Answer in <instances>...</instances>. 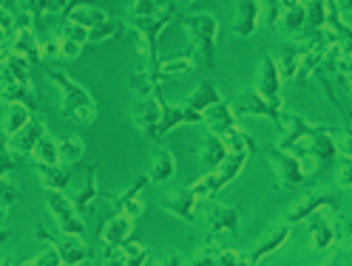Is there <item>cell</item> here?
Masks as SVG:
<instances>
[{"label":"cell","instance_id":"1","mask_svg":"<svg viewBox=\"0 0 352 266\" xmlns=\"http://www.w3.org/2000/svg\"><path fill=\"white\" fill-rule=\"evenodd\" d=\"M179 20V6L168 3L162 6L153 17H128V26L137 32V51L145 60V71L160 69V34Z\"/></svg>","mask_w":352,"mask_h":266},{"label":"cell","instance_id":"2","mask_svg":"<svg viewBox=\"0 0 352 266\" xmlns=\"http://www.w3.org/2000/svg\"><path fill=\"white\" fill-rule=\"evenodd\" d=\"M49 80L60 88V97H63V117H65V119L80 122V125H91V122H97V117H100V105L91 99V94H88L74 77H69V74L60 71V69H49Z\"/></svg>","mask_w":352,"mask_h":266},{"label":"cell","instance_id":"3","mask_svg":"<svg viewBox=\"0 0 352 266\" xmlns=\"http://www.w3.org/2000/svg\"><path fill=\"white\" fill-rule=\"evenodd\" d=\"M182 32L196 43L202 60L208 69H216V34H219V20L213 14H182L179 17Z\"/></svg>","mask_w":352,"mask_h":266},{"label":"cell","instance_id":"4","mask_svg":"<svg viewBox=\"0 0 352 266\" xmlns=\"http://www.w3.org/2000/svg\"><path fill=\"white\" fill-rule=\"evenodd\" d=\"M333 133H338L336 128H321V125H313L310 136H307L301 145H296L290 150V156H316L321 165H318V173L324 167H329L336 159H338V147H336V139Z\"/></svg>","mask_w":352,"mask_h":266},{"label":"cell","instance_id":"5","mask_svg":"<svg viewBox=\"0 0 352 266\" xmlns=\"http://www.w3.org/2000/svg\"><path fill=\"white\" fill-rule=\"evenodd\" d=\"M160 108H162V97L160 94L145 97V99H140V102H134L128 108L131 122H134L137 130L151 142H162V136H160Z\"/></svg>","mask_w":352,"mask_h":266},{"label":"cell","instance_id":"6","mask_svg":"<svg viewBox=\"0 0 352 266\" xmlns=\"http://www.w3.org/2000/svg\"><path fill=\"white\" fill-rule=\"evenodd\" d=\"M52 218H54V224L63 235H74V238H82L85 235V224H82V218L77 215V210L72 207V198L65 195V193H49V202H46Z\"/></svg>","mask_w":352,"mask_h":266},{"label":"cell","instance_id":"7","mask_svg":"<svg viewBox=\"0 0 352 266\" xmlns=\"http://www.w3.org/2000/svg\"><path fill=\"white\" fill-rule=\"evenodd\" d=\"M202 204V213L208 218V224H210V232H208V243L216 241L219 235H228V232H239V207H225V204H219L213 202V198H205Z\"/></svg>","mask_w":352,"mask_h":266},{"label":"cell","instance_id":"8","mask_svg":"<svg viewBox=\"0 0 352 266\" xmlns=\"http://www.w3.org/2000/svg\"><path fill=\"white\" fill-rule=\"evenodd\" d=\"M233 117H264L270 122H278L281 119V102H267L264 97H258L256 91H245L239 94L230 105Z\"/></svg>","mask_w":352,"mask_h":266},{"label":"cell","instance_id":"9","mask_svg":"<svg viewBox=\"0 0 352 266\" xmlns=\"http://www.w3.org/2000/svg\"><path fill=\"white\" fill-rule=\"evenodd\" d=\"M270 153V165H273V170H276V184L278 187H301L304 182H307V176H304V170H301V162H298V156H290V153H284V150H278V147H270L267 150Z\"/></svg>","mask_w":352,"mask_h":266},{"label":"cell","instance_id":"10","mask_svg":"<svg viewBox=\"0 0 352 266\" xmlns=\"http://www.w3.org/2000/svg\"><path fill=\"white\" fill-rule=\"evenodd\" d=\"M324 207L338 210V195H336L333 190H318V193H313V195L301 198V202L287 213V218H284V224H298V221H307V218L316 215V213H318V210H324Z\"/></svg>","mask_w":352,"mask_h":266},{"label":"cell","instance_id":"11","mask_svg":"<svg viewBox=\"0 0 352 266\" xmlns=\"http://www.w3.org/2000/svg\"><path fill=\"white\" fill-rule=\"evenodd\" d=\"M131 227H134V221L125 218L122 213L114 215V218H108L105 221V227L100 232V241H102V258H117V250H120V243H125L131 238Z\"/></svg>","mask_w":352,"mask_h":266},{"label":"cell","instance_id":"12","mask_svg":"<svg viewBox=\"0 0 352 266\" xmlns=\"http://www.w3.org/2000/svg\"><path fill=\"white\" fill-rule=\"evenodd\" d=\"M12 54H17V57H23L29 65H40V60H43V54H40V37L34 34V29L32 26H14V32H12V49H9Z\"/></svg>","mask_w":352,"mask_h":266},{"label":"cell","instance_id":"13","mask_svg":"<svg viewBox=\"0 0 352 266\" xmlns=\"http://www.w3.org/2000/svg\"><path fill=\"white\" fill-rule=\"evenodd\" d=\"M162 210L182 218V221H193L196 218V210H199V198L190 193V187H179L168 195H162Z\"/></svg>","mask_w":352,"mask_h":266},{"label":"cell","instance_id":"14","mask_svg":"<svg viewBox=\"0 0 352 266\" xmlns=\"http://www.w3.org/2000/svg\"><path fill=\"white\" fill-rule=\"evenodd\" d=\"M97 176H100V165H91V167L85 170V184H82V190H74L72 207L77 210V215H85V213H94V210H97V198H100Z\"/></svg>","mask_w":352,"mask_h":266},{"label":"cell","instance_id":"15","mask_svg":"<svg viewBox=\"0 0 352 266\" xmlns=\"http://www.w3.org/2000/svg\"><path fill=\"white\" fill-rule=\"evenodd\" d=\"M290 235H293V224H278V227H273L267 235H264L261 241H258V247L248 255V263L250 266H256V263H261L267 255H273V252H278L284 243L290 241Z\"/></svg>","mask_w":352,"mask_h":266},{"label":"cell","instance_id":"16","mask_svg":"<svg viewBox=\"0 0 352 266\" xmlns=\"http://www.w3.org/2000/svg\"><path fill=\"white\" fill-rule=\"evenodd\" d=\"M43 133H46V125L32 117V119H29L23 128H20L6 145H9V150L14 153V156H32V150H34V145L40 142Z\"/></svg>","mask_w":352,"mask_h":266},{"label":"cell","instance_id":"17","mask_svg":"<svg viewBox=\"0 0 352 266\" xmlns=\"http://www.w3.org/2000/svg\"><path fill=\"white\" fill-rule=\"evenodd\" d=\"M145 184H148V176H137V182L131 184L128 190H122L117 198H114V204H117V210L125 215V218H140L142 213H145V202H142V190H145Z\"/></svg>","mask_w":352,"mask_h":266},{"label":"cell","instance_id":"18","mask_svg":"<svg viewBox=\"0 0 352 266\" xmlns=\"http://www.w3.org/2000/svg\"><path fill=\"white\" fill-rule=\"evenodd\" d=\"M258 14H261V9H258V0H239L236 3V14H233V34L236 37H250V34H256V29H258Z\"/></svg>","mask_w":352,"mask_h":266},{"label":"cell","instance_id":"19","mask_svg":"<svg viewBox=\"0 0 352 266\" xmlns=\"http://www.w3.org/2000/svg\"><path fill=\"white\" fill-rule=\"evenodd\" d=\"M0 102H17V105H23L29 108L32 114H37L40 110V99L34 94V88L32 85H20V82H9V80H0Z\"/></svg>","mask_w":352,"mask_h":266},{"label":"cell","instance_id":"20","mask_svg":"<svg viewBox=\"0 0 352 266\" xmlns=\"http://www.w3.org/2000/svg\"><path fill=\"white\" fill-rule=\"evenodd\" d=\"M202 122L210 128V133H216V136H225V133H230L236 128V117H233V110H230V105L225 99L205 108L202 110Z\"/></svg>","mask_w":352,"mask_h":266},{"label":"cell","instance_id":"21","mask_svg":"<svg viewBox=\"0 0 352 266\" xmlns=\"http://www.w3.org/2000/svg\"><path fill=\"white\" fill-rule=\"evenodd\" d=\"M258 97L267 102H281V77H278V65L273 57H264L261 62V74H258Z\"/></svg>","mask_w":352,"mask_h":266},{"label":"cell","instance_id":"22","mask_svg":"<svg viewBox=\"0 0 352 266\" xmlns=\"http://www.w3.org/2000/svg\"><path fill=\"white\" fill-rule=\"evenodd\" d=\"M185 122H202V114H196V110L179 105V108H173V105H165L162 99V108H160V136L165 139V133H170L173 128H179Z\"/></svg>","mask_w":352,"mask_h":266},{"label":"cell","instance_id":"23","mask_svg":"<svg viewBox=\"0 0 352 266\" xmlns=\"http://www.w3.org/2000/svg\"><path fill=\"white\" fill-rule=\"evenodd\" d=\"M52 247L57 250L63 266H80V263H85L88 258H91V252H88L82 238H74V235H63L60 241H52Z\"/></svg>","mask_w":352,"mask_h":266},{"label":"cell","instance_id":"24","mask_svg":"<svg viewBox=\"0 0 352 266\" xmlns=\"http://www.w3.org/2000/svg\"><path fill=\"white\" fill-rule=\"evenodd\" d=\"M34 173L49 193H65L72 184V170L63 165H34Z\"/></svg>","mask_w":352,"mask_h":266},{"label":"cell","instance_id":"25","mask_svg":"<svg viewBox=\"0 0 352 266\" xmlns=\"http://www.w3.org/2000/svg\"><path fill=\"white\" fill-rule=\"evenodd\" d=\"M225 156H228V147H225V142L219 139L216 133H208V136L202 139V147H199V162H202L205 173L216 170L219 165L225 162Z\"/></svg>","mask_w":352,"mask_h":266},{"label":"cell","instance_id":"26","mask_svg":"<svg viewBox=\"0 0 352 266\" xmlns=\"http://www.w3.org/2000/svg\"><path fill=\"white\" fill-rule=\"evenodd\" d=\"M173 173H176V159H173V153L168 150V147H160V153L153 156V162H151V167H148V182H153V184H165V182H170L173 179Z\"/></svg>","mask_w":352,"mask_h":266},{"label":"cell","instance_id":"27","mask_svg":"<svg viewBox=\"0 0 352 266\" xmlns=\"http://www.w3.org/2000/svg\"><path fill=\"white\" fill-rule=\"evenodd\" d=\"M17 6L23 9L29 17H32V23L40 26L43 20H46V14H60L65 12V0H17Z\"/></svg>","mask_w":352,"mask_h":266},{"label":"cell","instance_id":"28","mask_svg":"<svg viewBox=\"0 0 352 266\" xmlns=\"http://www.w3.org/2000/svg\"><path fill=\"white\" fill-rule=\"evenodd\" d=\"M216 102H222V97H219V88H216V82H213V80H202L199 85L193 88V94L188 97L185 108L196 110V114H202L205 108H210V105H216Z\"/></svg>","mask_w":352,"mask_h":266},{"label":"cell","instance_id":"29","mask_svg":"<svg viewBox=\"0 0 352 266\" xmlns=\"http://www.w3.org/2000/svg\"><path fill=\"white\" fill-rule=\"evenodd\" d=\"M333 241H336V230L329 221H324L318 213L310 215V243H313V250L316 252H327L329 247H333Z\"/></svg>","mask_w":352,"mask_h":266},{"label":"cell","instance_id":"30","mask_svg":"<svg viewBox=\"0 0 352 266\" xmlns=\"http://www.w3.org/2000/svg\"><path fill=\"white\" fill-rule=\"evenodd\" d=\"M34 114L29 108H23V105H17V102H12V105H6V114H3V136L6 139H12L14 133L23 128L29 119H32Z\"/></svg>","mask_w":352,"mask_h":266},{"label":"cell","instance_id":"31","mask_svg":"<svg viewBox=\"0 0 352 266\" xmlns=\"http://www.w3.org/2000/svg\"><path fill=\"white\" fill-rule=\"evenodd\" d=\"M148 250L142 247V241H134V238H128L125 243H120V250H117V261L122 266H145L148 261Z\"/></svg>","mask_w":352,"mask_h":266},{"label":"cell","instance_id":"32","mask_svg":"<svg viewBox=\"0 0 352 266\" xmlns=\"http://www.w3.org/2000/svg\"><path fill=\"white\" fill-rule=\"evenodd\" d=\"M125 32V23L120 17H111L108 14L102 23H97L94 29H88V43H108V40H114Z\"/></svg>","mask_w":352,"mask_h":266},{"label":"cell","instance_id":"33","mask_svg":"<svg viewBox=\"0 0 352 266\" xmlns=\"http://www.w3.org/2000/svg\"><path fill=\"white\" fill-rule=\"evenodd\" d=\"M57 156L63 165H77L85 156V142L80 136H65L57 142Z\"/></svg>","mask_w":352,"mask_h":266},{"label":"cell","instance_id":"34","mask_svg":"<svg viewBox=\"0 0 352 266\" xmlns=\"http://www.w3.org/2000/svg\"><path fill=\"white\" fill-rule=\"evenodd\" d=\"M105 17H108V12L97 9V3H94V6H77V9L69 14V23H77V26H82V29H94L97 23H102Z\"/></svg>","mask_w":352,"mask_h":266},{"label":"cell","instance_id":"35","mask_svg":"<svg viewBox=\"0 0 352 266\" xmlns=\"http://www.w3.org/2000/svg\"><path fill=\"white\" fill-rule=\"evenodd\" d=\"M32 156H34V165H60V156H57V142H54L52 136H46V133H43L40 142L34 145Z\"/></svg>","mask_w":352,"mask_h":266},{"label":"cell","instance_id":"36","mask_svg":"<svg viewBox=\"0 0 352 266\" xmlns=\"http://www.w3.org/2000/svg\"><path fill=\"white\" fill-rule=\"evenodd\" d=\"M278 26L281 32H287V34H304V3L296 6V9H287V12H281V20H278Z\"/></svg>","mask_w":352,"mask_h":266},{"label":"cell","instance_id":"37","mask_svg":"<svg viewBox=\"0 0 352 266\" xmlns=\"http://www.w3.org/2000/svg\"><path fill=\"white\" fill-rule=\"evenodd\" d=\"M128 85H131V91H134L137 97H153V94H160V85H153V80L148 77V71H134L128 77Z\"/></svg>","mask_w":352,"mask_h":266},{"label":"cell","instance_id":"38","mask_svg":"<svg viewBox=\"0 0 352 266\" xmlns=\"http://www.w3.org/2000/svg\"><path fill=\"white\" fill-rule=\"evenodd\" d=\"M298 57H301V51L298 49H284V54H281V60L276 62L278 65V77H284V80H296V71H298Z\"/></svg>","mask_w":352,"mask_h":266},{"label":"cell","instance_id":"39","mask_svg":"<svg viewBox=\"0 0 352 266\" xmlns=\"http://www.w3.org/2000/svg\"><path fill=\"white\" fill-rule=\"evenodd\" d=\"M20 198H23L20 187H17L12 179H6V176H0V204H3V207H12V204L20 202Z\"/></svg>","mask_w":352,"mask_h":266},{"label":"cell","instance_id":"40","mask_svg":"<svg viewBox=\"0 0 352 266\" xmlns=\"http://www.w3.org/2000/svg\"><path fill=\"white\" fill-rule=\"evenodd\" d=\"M17 170V159H14V153L9 150V145H6V136H0V176H9Z\"/></svg>","mask_w":352,"mask_h":266},{"label":"cell","instance_id":"41","mask_svg":"<svg viewBox=\"0 0 352 266\" xmlns=\"http://www.w3.org/2000/svg\"><path fill=\"white\" fill-rule=\"evenodd\" d=\"M162 6L157 3V0H134L131 3V12H128V17H153Z\"/></svg>","mask_w":352,"mask_h":266},{"label":"cell","instance_id":"42","mask_svg":"<svg viewBox=\"0 0 352 266\" xmlns=\"http://www.w3.org/2000/svg\"><path fill=\"white\" fill-rule=\"evenodd\" d=\"M57 49H60V57H65V60H77L80 54H82V43H77V40H72V37H57Z\"/></svg>","mask_w":352,"mask_h":266},{"label":"cell","instance_id":"43","mask_svg":"<svg viewBox=\"0 0 352 266\" xmlns=\"http://www.w3.org/2000/svg\"><path fill=\"white\" fill-rule=\"evenodd\" d=\"M23 266H63V261H60V255H57V250L52 247V243H49V247L46 250H43L34 261H26Z\"/></svg>","mask_w":352,"mask_h":266},{"label":"cell","instance_id":"44","mask_svg":"<svg viewBox=\"0 0 352 266\" xmlns=\"http://www.w3.org/2000/svg\"><path fill=\"white\" fill-rule=\"evenodd\" d=\"M296 6H301V0H270V26H276L278 12H287Z\"/></svg>","mask_w":352,"mask_h":266},{"label":"cell","instance_id":"45","mask_svg":"<svg viewBox=\"0 0 352 266\" xmlns=\"http://www.w3.org/2000/svg\"><path fill=\"white\" fill-rule=\"evenodd\" d=\"M216 252H219V247H210L208 243V247L190 261V266H216Z\"/></svg>","mask_w":352,"mask_h":266},{"label":"cell","instance_id":"46","mask_svg":"<svg viewBox=\"0 0 352 266\" xmlns=\"http://www.w3.org/2000/svg\"><path fill=\"white\" fill-rule=\"evenodd\" d=\"M63 37H72V40H77V43H88V29H82V26H77V23H65L63 26Z\"/></svg>","mask_w":352,"mask_h":266},{"label":"cell","instance_id":"47","mask_svg":"<svg viewBox=\"0 0 352 266\" xmlns=\"http://www.w3.org/2000/svg\"><path fill=\"white\" fill-rule=\"evenodd\" d=\"M338 159H341V162H338V165H341V167H338V187H341V190H349V165H352V159H349V156H338Z\"/></svg>","mask_w":352,"mask_h":266},{"label":"cell","instance_id":"48","mask_svg":"<svg viewBox=\"0 0 352 266\" xmlns=\"http://www.w3.org/2000/svg\"><path fill=\"white\" fill-rule=\"evenodd\" d=\"M12 227L6 224V221H3V210H0V243H6V241H12Z\"/></svg>","mask_w":352,"mask_h":266},{"label":"cell","instance_id":"49","mask_svg":"<svg viewBox=\"0 0 352 266\" xmlns=\"http://www.w3.org/2000/svg\"><path fill=\"white\" fill-rule=\"evenodd\" d=\"M0 6H3L6 12H12V9H17V0H0Z\"/></svg>","mask_w":352,"mask_h":266},{"label":"cell","instance_id":"50","mask_svg":"<svg viewBox=\"0 0 352 266\" xmlns=\"http://www.w3.org/2000/svg\"><path fill=\"white\" fill-rule=\"evenodd\" d=\"M97 266H122L117 258H108V261H102V263H97Z\"/></svg>","mask_w":352,"mask_h":266},{"label":"cell","instance_id":"51","mask_svg":"<svg viewBox=\"0 0 352 266\" xmlns=\"http://www.w3.org/2000/svg\"><path fill=\"white\" fill-rule=\"evenodd\" d=\"M176 6H190V3H196V0H173Z\"/></svg>","mask_w":352,"mask_h":266},{"label":"cell","instance_id":"52","mask_svg":"<svg viewBox=\"0 0 352 266\" xmlns=\"http://www.w3.org/2000/svg\"><path fill=\"white\" fill-rule=\"evenodd\" d=\"M327 266H341V255H336V258H333V261H329Z\"/></svg>","mask_w":352,"mask_h":266},{"label":"cell","instance_id":"53","mask_svg":"<svg viewBox=\"0 0 352 266\" xmlns=\"http://www.w3.org/2000/svg\"><path fill=\"white\" fill-rule=\"evenodd\" d=\"M0 266H12V261H9V258H3V261H0Z\"/></svg>","mask_w":352,"mask_h":266}]
</instances>
